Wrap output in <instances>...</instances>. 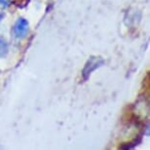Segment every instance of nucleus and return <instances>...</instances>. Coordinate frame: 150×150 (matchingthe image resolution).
Segmentation results:
<instances>
[{"mask_svg":"<svg viewBox=\"0 0 150 150\" xmlns=\"http://www.w3.org/2000/svg\"><path fill=\"white\" fill-rule=\"evenodd\" d=\"M7 52H8L7 42L3 38H1V36H0V58L6 56Z\"/></svg>","mask_w":150,"mask_h":150,"instance_id":"obj_3","label":"nucleus"},{"mask_svg":"<svg viewBox=\"0 0 150 150\" xmlns=\"http://www.w3.org/2000/svg\"><path fill=\"white\" fill-rule=\"evenodd\" d=\"M30 0H14V2H15L16 5H18L20 7H24L25 5L28 4V2H29Z\"/></svg>","mask_w":150,"mask_h":150,"instance_id":"obj_5","label":"nucleus"},{"mask_svg":"<svg viewBox=\"0 0 150 150\" xmlns=\"http://www.w3.org/2000/svg\"><path fill=\"white\" fill-rule=\"evenodd\" d=\"M10 0H0V6L3 7V8H6L10 5Z\"/></svg>","mask_w":150,"mask_h":150,"instance_id":"obj_6","label":"nucleus"},{"mask_svg":"<svg viewBox=\"0 0 150 150\" xmlns=\"http://www.w3.org/2000/svg\"><path fill=\"white\" fill-rule=\"evenodd\" d=\"M13 32H14V35L17 38L19 39L24 38L28 35V33H29V23H28L27 20L23 18L17 20V22L14 25Z\"/></svg>","mask_w":150,"mask_h":150,"instance_id":"obj_2","label":"nucleus"},{"mask_svg":"<svg viewBox=\"0 0 150 150\" xmlns=\"http://www.w3.org/2000/svg\"><path fill=\"white\" fill-rule=\"evenodd\" d=\"M140 142H141V139L140 138H137V139H134V141H132V142H129V143L124 144V145H122L120 148H122V149H131V148H132V147L138 145V143H140Z\"/></svg>","mask_w":150,"mask_h":150,"instance_id":"obj_4","label":"nucleus"},{"mask_svg":"<svg viewBox=\"0 0 150 150\" xmlns=\"http://www.w3.org/2000/svg\"><path fill=\"white\" fill-rule=\"evenodd\" d=\"M103 64H104V60L101 57H90L83 70V80H87L90 76V74L94 72L99 67H101Z\"/></svg>","mask_w":150,"mask_h":150,"instance_id":"obj_1","label":"nucleus"}]
</instances>
